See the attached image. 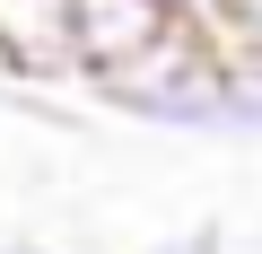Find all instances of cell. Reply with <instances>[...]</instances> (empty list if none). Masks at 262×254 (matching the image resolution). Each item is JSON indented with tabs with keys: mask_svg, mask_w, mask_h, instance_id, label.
<instances>
[{
	"mask_svg": "<svg viewBox=\"0 0 262 254\" xmlns=\"http://www.w3.org/2000/svg\"><path fill=\"white\" fill-rule=\"evenodd\" d=\"M166 254H227V228H219V219H201V228L166 237Z\"/></svg>",
	"mask_w": 262,
	"mask_h": 254,
	"instance_id": "277c9868",
	"label": "cell"
},
{
	"mask_svg": "<svg viewBox=\"0 0 262 254\" xmlns=\"http://www.w3.org/2000/svg\"><path fill=\"white\" fill-rule=\"evenodd\" d=\"M219 35H236V44H262V0H219Z\"/></svg>",
	"mask_w": 262,
	"mask_h": 254,
	"instance_id": "3957f363",
	"label": "cell"
},
{
	"mask_svg": "<svg viewBox=\"0 0 262 254\" xmlns=\"http://www.w3.org/2000/svg\"><path fill=\"white\" fill-rule=\"evenodd\" d=\"M184 18L166 9V0H79V62L88 79L122 70V62H140L149 44H166Z\"/></svg>",
	"mask_w": 262,
	"mask_h": 254,
	"instance_id": "7a4b0ae2",
	"label": "cell"
},
{
	"mask_svg": "<svg viewBox=\"0 0 262 254\" xmlns=\"http://www.w3.org/2000/svg\"><path fill=\"white\" fill-rule=\"evenodd\" d=\"M166 9H175L184 27H219V0H166Z\"/></svg>",
	"mask_w": 262,
	"mask_h": 254,
	"instance_id": "5b68a950",
	"label": "cell"
},
{
	"mask_svg": "<svg viewBox=\"0 0 262 254\" xmlns=\"http://www.w3.org/2000/svg\"><path fill=\"white\" fill-rule=\"evenodd\" d=\"M0 70L9 79H88L79 62V0H0Z\"/></svg>",
	"mask_w": 262,
	"mask_h": 254,
	"instance_id": "6da1fadb",
	"label": "cell"
},
{
	"mask_svg": "<svg viewBox=\"0 0 262 254\" xmlns=\"http://www.w3.org/2000/svg\"><path fill=\"white\" fill-rule=\"evenodd\" d=\"M0 254H61L53 237H0Z\"/></svg>",
	"mask_w": 262,
	"mask_h": 254,
	"instance_id": "8992f818",
	"label": "cell"
}]
</instances>
